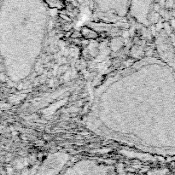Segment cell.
Returning <instances> with one entry per match:
<instances>
[{
	"mask_svg": "<svg viewBox=\"0 0 175 175\" xmlns=\"http://www.w3.org/2000/svg\"><path fill=\"white\" fill-rule=\"evenodd\" d=\"M155 0H130L129 10L138 18L145 17Z\"/></svg>",
	"mask_w": 175,
	"mask_h": 175,
	"instance_id": "7a4b0ae2",
	"label": "cell"
},
{
	"mask_svg": "<svg viewBox=\"0 0 175 175\" xmlns=\"http://www.w3.org/2000/svg\"><path fill=\"white\" fill-rule=\"evenodd\" d=\"M98 10L103 12L126 14L129 11L130 0H94Z\"/></svg>",
	"mask_w": 175,
	"mask_h": 175,
	"instance_id": "6da1fadb",
	"label": "cell"
}]
</instances>
